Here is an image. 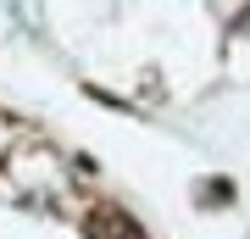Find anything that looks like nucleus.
I'll return each mask as SVG.
<instances>
[{"label":"nucleus","instance_id":"1","mask_svg":"<svg viewBox=\"0 0 250 239\" xmlns=\"http://www.w3.org/2000/svg\"><path fill=\"white\" fill-rule=\"evenodd\" d=\"M89 239H145V228L128 212H117V206H95L89 217Z\"/></svg>","mask_w":250,"mask_h":239}]
</instances>
